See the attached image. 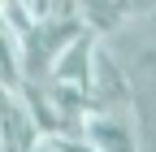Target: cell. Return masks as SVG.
Instances as JSON below:
<instances>
[{"label":"cell","mask_w":156,"mask_h":152,"mask_svg":"<svg viewBox=\"0 0 156 152\" xmlns=\"http://www.w3.org/2000/svg\"><path fill=\"white\" fill-rule=\"evenodd\" d=\"M22 5H26V13L35 17V22H44V17H48V0H22Z\"/></svg>","instance_id":"3"},{"label":"cell","mask_w":156,"mask_h":152,"mask_svg":"<svg viewBox=\"0 0 156 152\" xmlns=\"http://www.w3.org/2000/svg\"><path fill=\"white\" fill-rule=\"evenodd\" d=\"M147 13H156V0H78V22L91 35H108Z\"/></svg>","instance_id":"1"},{"label":"cell","mask_w":156,"mask_h":152,"mask_svg":"<svg viewBox=\"0 0 156 152\" xmlns=\"http://www.w3.org/2000/svg\"><path fill=\"white\" fill-rule=\"evenodd\" d=\"M78 135H83L95 152H139L134 130L122 118H113V113H87L83 126H78Z\"/></svg>","instance_id":"2"}]
</instances>
